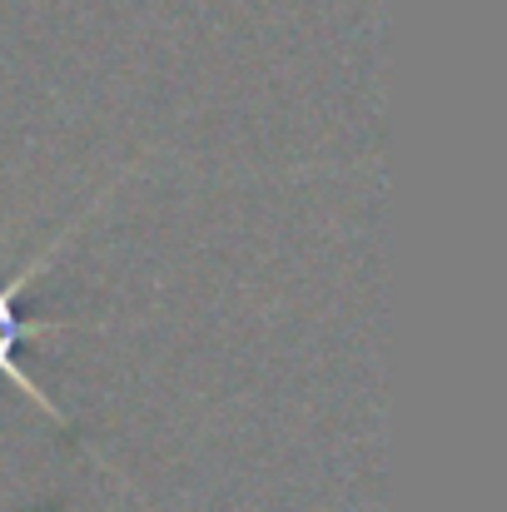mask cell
<instances>
[{
  "label": "cell",
  "mask_w": 507,
  "mask_h": 512,
  "mask_svg": "<svg viewBox=\"0 0 507 512\" xmlns=\"http://www.w3.org/2000/svg\"><path fill=\"white\" fill-rule=\"evenodd\" d=\"M80 219H85V214H80ZM80 219H75V224H65V229H60V234H55V239L40 249V259H30V264H25L15 279H5V284H0V378H5V383H10L20 398H30V403H35L45 418H55L60 428H70V418H65V413L50 403V393H45V388H40V383H35L25 368H20V343L40 339V334H70V329H80V324H70V319H25V314H20V294H25V289H30V284L50 269V259H55L65 244H70V234L80 229Z\"/></svg>",
  "instance_id": "6da1fadb"
}]
</instances>
